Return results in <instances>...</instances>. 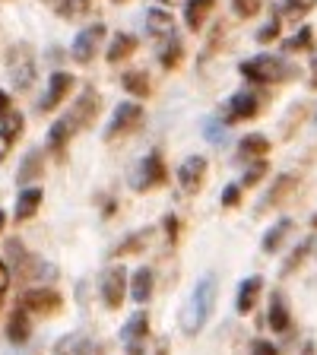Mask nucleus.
Here are the masks:
<instances>
[{
  "instance_id": "obj_36",
  "label": "nucleus",
  "mask_w": 317,
  "mask_h": 355,
  "mask_svg": "<svg viewBox=\"0 0 317 355\" xmlns=\"http://www.w3.org/2000/svg\"><path fill=\"white\" fill-rule=\"evenodd\" d=\"M264 175H266V162H257L254 168L244 171V184H257V181H260Z\"/></svg>"
},
{
  "instance_id": "obj_22",
  "label": "nucleus",
  "mask_w": 317,
  "mask_h": 355,
  "mask_svg": "<svg viewBox=\"0 0 317 355\" xmlns=\"http://www.w3.org/2000/svg\"><path fill=\"white\" fill-rule=\"evenodd\" d=\"M7 336L13 343H26L29 340V314L22 308L13 311V318H10V327H7Z\"/></svg>"
},
{
  "instance_id": "obj_15",
  "label": "nucleus",
  "mask_w": 317,
  "mask_h": 355,
  "mask_svg": "<svg viewBox=\"0 0 317 355\" xmlns=\"http://www.w3.org/2000/svg\"><path fill=\"white\" fill-rule=\"evenodd\" d=\"M146 32L153 38L175 35V19H171L169 10H149V13H146Z\"/></svg>"
},
{
  "instance_id": "obj_16",
  "label": "nucleus",
  "mask_w": 317,
  "mask_h": 355,
  "mask_svg": "<svg viewBox=\"0 0 317 355\" xmlns=\"http://www.w3.org/2000/svg\"><path fill=\"white\" fill-rule=\"evenodd\" d=\"M149 295H153V270H149V266H140L130 279V298L137 304H146Z\"/></svg>"
},
{
  "instance_id": "obj_29",
  "label": "nucleus",
  "mask_w": 317,
  "mask_h": 355,
  "mask_svg": "<svg viewBox=\"0 0 317 355\" xmlns=\"http://www.w3.org/2000/svg\"><path fill=\"white\" fill-rule=\"evenodd\" d=\"M38 171H42V153H38V149H32V153L26 155L22 168H19V181H29V178H35Z\"/></svg>"
},
{
  "instance_id": "obj_33",
  "label": "nucleus",
  "mask_w": 317,
  "mask_h": 355,
  "mask_svg": "<svg viewBox=\"0 0 317 355\" xmlns=\"http://www.w3.org/2000/svg\"><path fill=\"white\" fill-rule=\"evenodd\" d=\"M232 10H235L241 19H251V16L260 10V0H232Z\"/></svg>"
},
{
  "instance_id": "obj_7",
  "label": "nucleus",
  "mask_w": 317,
  "mask_h": 355,
  "mask_svg": "<svg viewBox=\"0 0 317 355\" xmlns=\"http://www.w3.org/2000/svg\"><path fill=\"white\" fill-rule=\"evenodd\" d=\"M146 330H149V318L143 314V311H137L130 320L124 324V330H121V343L127 346V355H143V343H146Z\"/></svg>"
},
{
  "instance_id": "obj_39",
  "label": "nucleus",
  "mask_w": 317,
  "mask_h": 355,
  "mask_svg": "<svg viewBox=\"0 0 317 355\" xmlns=\"http://www.w3.org/2000/svg\"><path fill=\"white\" fill-rule=\"evenodd\" d=\"M7 282H10V270H7V263L0 260V292L7 288Z\"/></svg>"
},
{
  "instance_id": "obj_28",
  "label": "nucleus",
  "mask_w": 317,
  "mask_h": 355,
  "mask_svg": "<svg viewBox=\"0 0 317 355\" xmlns=\"http://www.w3.org/2000/svg\"><path fill=\"white\" fill-rule=\"evenodd\" d=\"M58 13L64 16V19H80V16L89 13V0H60Z\"/></svg>"
},
{
  "instance_id": "obj_34",
  "label": "nucleus",
  "mask_w": 317,
  "mask_h": 355,
  "mask_svg": "<svg viewBox=\"0 0 317 355\" xmlns=\"http://www.w3.org/2000/svg\"><path fill=\"white\" fill-rule=\"evenodd\" d=\"M276 35H280V19L273 16V19H270V22L264 26V29L257 32V42H273Z\"/></svg>"
},
{
  "instance_id": "obj_19",
  "label": "nucleus",
  "mask_w": 317,
  "mask_h": 355,
  "mask_svg": "<svg viewBox=\"0 0 317 355\" xmlns=\"http://www.w3.org/2000/svg\"><path fill=\"white\" fill-rule=\"evenodd\" d=\"M264 153H270V140H266L264 133H248L238 143V155L241 159H260Z\"/></svg>"
},
{
  "instance_id": "obj_2",
  "label": "nucleus",
  "mask_w": 317,
  "mask_h": 355,
  "mask_svg": "<svg viewBox=\"0 0 317 355\" xmlns=\"http://www.w3.org/2000/svg\"><path fill=\"white\" fill-rule=\"evenodd\" d=\"M241 73L254 83H280V80H286V73H292V67L282 64V60L273 58V54H257V58L244 60Z\"/></svg>"
},
{
  "instance_id": "obj_30",
  "label": "nucleus",
  "mask_w": 317,
  "mask_h": 355,
  "mask_svg": "<svg viewBox=\"0 0 317 355\" xmlns=\"http://www.w3.org/2000/svg\"><path fill=\"white\" fill-rule=\"evenodd\" d=\"M70 133H74V130H70L64 121H58V124L48 130V146H51V149H60V146L67 143V137H70Z\"/></svg>"
},
{
  "instance_id": "obj_35",
  "label": "nucleus",
  "mask_w": 317,
  "mask_h": 355,
  "mask_svg": "<svg viewBox=\"0 0 317 355\" xmlns=\"http://www.w3.org/2000/svg\"><path fill=\"white\" fill-rule=\"evenodd\" d=\"M203 133H207V137H209V140H213V143H222V137H225V127H222L219 121L213 118L207 127H203Z\"/></svg>"
},
{
  "instance_id": "obj_12",
  "label": "nucleus",
  "mask_w": 317,
  "mask_h": 355,
  "mask_svg": "<svg viewBox=\"0 0 317 355\" xmlns=\"http://www.w3.org/2000/svg\"><path fill=\"white\" fill-rule=\"evenodd\" d=\"M254 114H257V96H251V92H238L225 105V118L229 121H248Z\"/></svg>"
},
{
  "instance_id": "obj_14",
  "label": "nucleus",
  "mask_w": 317,
  "mask_h": 355,
  "mask_svg": "<svg viewBox=\"0 0 317 355\" xmlns=\"http://www.w3.org/2000/svg\"><path fill=\"white\" fill-rule=\"evenodd\" d=\"M260 288H264V282H260V276H248V279L241 282V288H238V314H251L254 304H257V295H260Z\"/></svg>"
},
{
  "instance_id": "obj_10",
  "label": "nucleus",
  "mask_w": 317,
  "mask_h": 355,
  "mask_svg": "<svg viewBox=\"0 0 317 355\" xmlns=\"http://www.w3.org/2000/svg\"><path fill=\"white\" fill-rule=\"evenodd\" d=\"M96 111H98V96H96V89H83L80 98H76V105H74V111H70V114L64 118V124L70 127V130H76V127L89 124Z\"/></svg>"
},
{
  "instance_id": "obj_3",
  "label": "nucleus",
  "mask_w": 317,
  "mask_h": 355,
  "mask_svg": "<svg viewBox=\"0 0 317 355\" xmlns=\"http://www.w3.org/2000/svg\"><path fill=\"white\" fill-rule=\"evenodd\" d=\"M162 181H165V165H162V155L159 153H149L130 175L133 191H149L153 184H162Z\"/></svg>"
},
{
  "instance_id": "obj_32",
  "label": "nucleus",
  "mask_w": 317,
  "mask_h": 355,
  "mask_svg": "<svg viewBox=\"0 0 317 355\" xmlns=\"http://www.w3.org/2000/svg\"><path fill=\"white\" fill-rule=\"evenodd\" d=\"M317 0H282V13L286 16H302V13H308L311 7H314Z\"/></svg>"
},
{
  "instance_id": "obj_1",
  "label": "nucleus",
  "mask_w": 317,
  "mask_h": 355,
  "mask_svg": "<svg viewBox=\"0 0 317 355\" xmlns=\"http://www.w3.org/2000/svg\"><path fill=\"white\" fill-rule=\"evenodd\" d=\"M216 295H219V282H216V276L213 273L200 276V282L194 286L187 304L181 308V330H185L187 336H197L200 327L209 320L213 304H216Z\"/></svg>"
},
{
  "instance_id": "obj_9",
  "label": "nucleus",
  "mask_w": 317,
  "mask_h": 355,
  "mask_svg": "<svg viewBox=\"0 0 317 355\" xmlns=\"http://www.w3.org/2000/svg\"><path fill=\"white\" fill-rule=\"evenodd\" d=\"M127 292V270L124 266H111L108 273L102 276V298L108 308H121Z\"/></svg>"
},
{
  "instance_id": "obj_18",
  "label": "nucleus",
  "mask_w": 317,
  "mask_h": 355,
  "mask_svg": "<svg viewBox=\"0 0 317 355\" xmlns=\"http://www.w3.org/2000/svg\"><path fill=\"white\" fill-rule=\"evenodd\" d=\"M209 10H213V0H185V19L194 32L203 29V22H207Z\"/></svg>"
},
{
  "instance_id": "obj_45",
  "label": "nucleus",
  "mask_w": 317,
  "mask_h": 355,
  "mask_svg": "<svg viewBox=\"0 0 317 355\" xmlns=\"http://www.w3.org/2000/svg\"><path fill=\"white\" fill-rule=\"evenodd\" d=\"M314 225H317V219H314Z\"/></svg>"
},
{
  "instance_id": "obj_6",
  "label": "nucleus",
  "mask_w": 317,
  "mask_h": 355,
  "mask_svg": "<svg viewBox=\"0 0 317 355\" xmlns=\"http://www.w3.org/2000/svg\"><path fill=\"white\" fill-rule=\"evenodd\" d=\"M105 38V26H86V29L80 32V35L74 38V48H70V54H74V60H80V64H89V60L96 58L98 44H102Z\"/></svg>"
},
{
  "instance_id": "obj_43",
  "label": "nucleus",
  "mask_w": 317,
  "mask_h": 355,
  "mask_svg": "<svg viewBox=\"0 0 317 355\" xmlns=\"http://www.w3.org/2000/svg\"><path fill=\"white\" fill-rule=\"evenodd\" d=\"M3 219H7V216H3V213H0V229H3Z\"/></svg>"
},
{
  "instance_id": "obj_38",
  "label": "nucleus",
  "mask_w": 317,
  "mask_h": 355,
  "mask_svg": "<svg viewBox=\"0 0 317 355\" xmlns=\"http://www.w3.org/2000/svg\"><path fill=\"white\" fill-rule=\"evenodd\" d=\"M238 197H241V191H238L235 184H229L225 191H222V207H235Z\"/></svg>"
},
{
  "instance_id": "obj_11",
  "label": "nucleus",
  "mask_w": 317,
  "mask_h": 355,
  "mask_svg": "<svg viewBox=\"0 0 317 355\" xmlns=\"http://www.w3.org/2000/svg\"><path fill=\"white\" fill-rule=\"evenodd\" d=\"M70 86H74V76L70 73H64V70L51 73V80H48V92H44V98H42V111L58 108V105L64 102V96L70 92Z\"/></svg>"
},
{
  "instance_id": "obj_25",
  "label": "nucleus",
  "mask_w": 317,
  "mask_h": 355,
  "mask_svg": "<svg viewBox=\"0 0 317 355\" xmlns=\"http://www.w3.org/2000/svg\"><path fill=\"white\" fill-rule=\"evenodd\" d=\"M89 349V340L83 336V333H70V336H64V340L54 346V355H80Z\"/></svg>"
},
{
  "instance_id": "obj_13",
  "label": "nucleus",
  "mask_w": 317,
  "mask_h": 355,
  "mask_svg": "<svg viewBox=\"0 0 317 355\" xmlns=\"http://www.w3.org/2000/svg\"><path fill=\"white\" fill-rule=\"evenodd\" d=\"M60 304V295L54 288H29L22 295V311H51Z\"/></svg>"
},
{
  "instance_id": "obj_42",
  "label": "nucleus",
  "mask_w": 317,
  "mask_h": 355,
  "mask_svg": "<svg viewBox=\"0 0 317 355\" xmlns=\"http://www.w3.org/2000/svg\"><path fill=\"white\" fill-rule=\"evenodd\" d=\"M162 3H169V7H171V3H181V0H162Z\"/></svg>"
},
{
  "instance_id": "obj_4",
  "label": "nucleus",
  "mask_w": 317,
  "mask_h": 355,
  "mask_svg": "<svg viewBox=\"0 0 317 355\" xmlns=\"http://www.w3.org/2000/svg\"><path fill=\"white\" fill-rule=\"evenodd\" d=\"M7 67H10V80H13L16 89L32 86V80H35V64H32L29 48H13L7 58Z\"/></svg>"
},
{
  "instance_id": "obj_41",
  "label": "nucleus",
  "mask_w": 317,
  "mask_h": 355,
  "mask_svg": "<svg viewBox=\"0 0 317 355\" xmlns=\"http://www.w3.org/2000/svg\"><path fill=\"white\" fill-rule=\"evenodd\" d=\"M311 89H317V60H314V73H311Z\"/></svg>"
},
{
  "instance_id": "obj_40",
  "label": "nucleus",
  "mask_w": 317,
  "mask_h": 355,
  "mask_svg": "<svg viewBox=\"0 0 317 355\" xmlns=\"http://www.w3.org/2000/svg\"><path fill=\"white\" fill-rule=\"evenodd\" d=\"M7 111H13V108H10V96L3 92V89H0V118H3Z\"/></svg>"
},
{
  "instance_id": "obj_17",
  "label": "nucleus",
  "mask_w": 317,
  "mask_h": 355,
  "mask_svg": "<svg viewBox=\"0 0 317 355\" xmlns=\"http://www.w3.org/2000/svg\"><path fill=\"white\" fill-rule=\"evenodd\" d=\"M19 130H22V114L19 111H7L3 118H0V159H3V149L10 146V143L19 137Z\"/></svg>"
},
{
  "instance_id": "obj_31",
  "label": "nucleus",
  "mask_w": 317,
  "mask_h": 355,
  "mask_svg": "<svg viewBox=\"0 0 317 355\" xmlns=\"http://www.w3.org/2000/svg\"><path fill=\"white\" fill-rule=\"evenodd\" d=\"M311 29L308 26H302V29H298V35H292L289 38V42H282V48H286V51H298V48H311Z\"/></svg>"
},
{
  "instance_id": "obj_26",
  "label": "nucleus",
  "mask_w": 317,
  "mask_h": 355,
  "mask_svg": "<svg viewBox=\"0 0 317 355\" xmlns=\"http://www.w3.org/2000/svg\"><path fill=\"white\" fill-rule=\"evenodd\" d=\"M181 51H185V44H181V38L169 35L162 44V51H159V60H162V67H175L178 60H181Z\"/></svg>"
},
{
  "instance_id": "obj_20",
  "label": "nucleus",
  "mask_w": 317,
  "mask_h": 355,
  "mask_svg": "<svg viewBox=\"0 0 317 355\" xmlns=\"http://www.w3.org/2000/svg\"><path fill=\"white\" fill-rule=\"evenodd\" d=\"M38 203H42V191H38V187H29V191H22L19 200H16V219L26 222L29 216H35Z\"/></svg>"
},
{
  "instance_id": "obj_8",
  "label": "nucleus",
  "mask_w": 317,
  "mask_h": 355,
  "mask_svg": "<svg viewBox=\"0 0 317 355\" xmlns=\"http://www.w3.org/2000/svg\"><path fill=\"white\" fill-rule=\"evenodd\" d=\"M140 118H143V108H140V102H121L118 108H114V114H111V121H108V130H105V137H118V133H124V130H130L133 124H140Z\"/></svg>"
},
{
  "instance_id": "obj_37",
  "label": "nucleus",
  "mask_w": 317,
  "mask_h": 355,
  "mask_svg": "<svg viewBox=\"0 0 317 355\" xmlns=\"http://www.w3.org/2000/svg\"><path fill=\"white\" fill-rule=\"evenodd\" d=\"M251 355H280V349L273 346V343H266V340H257L251 349Z\"/></svg>"
},
{
  "instance_id": "obj_27",
  "label": "nucleus",
  "mask_w": 317,
  "mask_h": 355,
  "mask_svg": "<svg viewBox=\"0 0 317 355\" xmlns=\"http://www.w3.org/2000/svg\"><path fill=\"white\" fill-rule=\"evenodd\" d=\"M289 229H292V219H282V222H276L273 229L266 232V238H264V251H270V254H273L276 248H280V241H282V238L289 235Z\"/></svg>"
},
{
  "instance_id": "obj_23",
  "label": "nucleus",
  "mask_w": 317,
  "mask_h": 355,
  "mask_svg": "<svg viewBox=\"0 0 317 355\" xmlns=\"http://www.w3.org/2000/svg\"><path fill=\"white\" fill-rule=\"evenodd\" d=\"M270 327H273L276 333H286L289 330V311H286V302H282L280 292L270 298Z\"/></svg>"
},
{
  "instance_id": "obj_21",
  "label": "nucleus",
  "mask_w": 317,
  "mask_h": 355,
  "mask_svg": "<svg viewBox=\"0 0 317 355\" xmlns=\"http://www.w3.org/2000/svg\"><path fill=\"white\" fill-rule=\"evenodd\" d=\"M137 48V38L130 35V32H118V35L111 38V44H108V60L114 64V60H121V58H127V54Z\"/></svg>"
},
{
  "instance_id": "obj_44",
  "label": "nucleus",
  "mask_w": 317,
  "mask_h": 355,
  "mask_svg": "<svg viewBox=\"0 0 317 355\" xmlns=\"http://www.w3.org/2000/svg\"><path fill=\"white\" fill-rule=\"evenodd\" d=\"M114 3H121V0H114Z\"/></svg>"
},
{
  "instance_id": "obj_24",
  "label": "nucleus",
  "mask_w": 317,
  "mask_h": 355,
  "mask_svg": "<svg viewBox=\"0 0 317 355\" xmlns=\"http://www.w3.org/2000/svg\"><path fill=\"white\" fill-rule=\"evenodd\" d=\"M121 86H124L130 96H137V98H146L149 96V80H146V73H140V70H133V73L121 76Z\"/></svg>"
},
{
  "instance_id": "obj_5",
  "label": "nucleus",
  "mask_w": 317,
  "mask_h": 355,
  "mask_svg": "<svg viewBox=\"0 0 317 355\" xmlns=\"http://www.w3.org/2000/svg\"><path fill=\"white\" fill-rule=\"evenodd\" d=\"M207 178V159L203 155H187L185 162L178 165V184L185 193H197Z\"/></svg>"
}]
</instances>
